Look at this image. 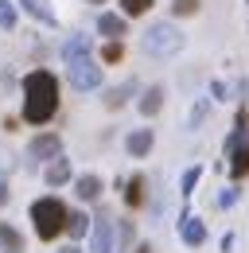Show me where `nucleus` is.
I'll return each instance as SVG.
<instances>
[{
    "label": "nucleus",
    "mask_w": 249,
    "mask_h": 253,
    "mask_svg": "<svg viewBox=\"0 0 249 253\" xmlns=\"http://www.w3.org/2000/svg\"><path fill=\"white\" fill-rule=\"evenodd\" d=\"M59 109V82L51 70H31L24 78V121L28 125H47Z\"/></svg>",
    "instance_id": "f257e3e1"
},
{
    "label": "nucleus",
    "mask_w": 249,
    "mask_h": 253,
    "mask_svg": "<svg viewBox=\"0 0 249 253\" xmlns=\"http://www.w3.org/2000/svg\"><path fill=\"white\" fill-rule=\"evenodd\" d=\"M66 218H70V211L62 207L55 195H43V199L31 203V222H35L39 242H55L62 230H66Z\"/></svg>",
    "instance_id": "f03ea898"
},
{
    "label": "nucleus",
    "mask_w": 249,
    "mask_h": 253,
    "mask_svg": "<svg viewBox=\"0 0 249 253\" xmlns=\"http://www.w3.org/2000/svg\"><path fill=\"white\" fill-rule=\"evenodd\" d=\"M140 47L152 55V59H167V55H179L183 51V32L175 24H152L148 32L140 35Z\"/></svg>",
    "instance_id": "7ed1b4c3"
},
{
    "label": "nucleus",
    "mask_w": 249,
    "mask_h": 253,
    "mask_svg": "<svg viewBox=\"0 0 249 253\" xmlns=\"http://www.w3.org/2000/svg\"><path fill=\"white\" fill-rule=\"evenodd\" d=\"M70 86H74V90H97V86H101V66L93 63V59L70 63Z\"/></svg>",
    "instance_id": "20e7f679"
},
{
    "label": "nucleus",
    "mask_w": 249,
    "mask_h": 253,
    "mask_svg": "<svg viewBox=\"0 0 249 253\" xmlns=\"http://www.w3.org/2000/svg\"><path fill=\"white\" fill-rule=\"evenodd\" d=\"M113 242H117L113 222H109V214L101 211V214L93 218V230H90V253H113Z\"/></svg>",
    "instance_id": "39448f33"
},
{
    "label": "nucleus",
    "mask_w": 249,
    "mask_h": 253,
    "mask_svg": "<svg viewBox=\"0 0 249 253\" xmlns=\"http://www.w3.org/2000/svg\"><path fill=\"white\" fill-rule=\"evenodd\" d=\"M28 156H31V160H59V156H62L59 132H39V136L28 144Z\"/></svg>",
    "instance_id": "423d86ee"
},
{
    "label": "nucleus",
    "mask_w": 249,
    "mask_h": 253,
    "mask_svg": "<svg viewBox=\"0 0 249 253\" xmlns=\"http://www.w3.org/2000/svg\"><path fill=\"white\" fill-rule=\"evenodd\" d=\"M179 238H183V246L199 250V246L207 242V226H203V218H195V214H183V218H179Z\"/></svg>",
    "instance_id": "0eeeda50"
},
{
    "label": "nucleus",
    "mask_w": 249,
    "mask_h": 253,
    "mask_svg": "<svg viewBox=\"0 0 249 253\" xmlns=\"http://www.w3.org/2000/svg\"><path fill=\"white\" fill-rule=\"evenodd\" d=\"M152 144H156V132L152 128H132L128 132V140H124V148H128V156H148L152 152Z\"/></svg>",
    "instance_id": "6e6552de"
},
{
    "label": "nucleus",
    "mask_w": 249,
    "mask_h": 253,
    "mask_svg": "<svg viewBox=\"0 0 249 253\" xmlns=\"http://www.w3.org/2000/svg\"><path fill=\"white\" fill-rule=\"evenodd\" d=\"M74 195H78V199H82V203H97V199H101V175H78V179H74Z\"/></svg>",
    "instance_id": "1a4fd4ad"
},
{
    "label": "nucleus",
    "mask_w": 249,
    "mask_h": 253,
    "mask_svg": "<svg viewBox=\"0 0 249 253\" xmlns=\"http://www.w3.org/2000/svg\"><path fill=\"white\" fill-rule=\"evenodd\" d=\"M62 59H66V63L90 59V35H70V39L62 43Z\"/></svg>",
    "instance_id": "9d476101"
},
{
    "label": "nucleus",
    "mask_w": 249,
    "mask_h": 253,
    "mask_svg": "<svg viewBox=\"0 0 249 253\" xmlns=\"http://www.w3.org/2000/svg\"><path fill=\"white\" fill-rule=\"evenodd\" d=\"M97 32L109 35V39H121L128 32V24H124V16H117V12H101L97 16Z\"/></svg>",
    "instance_id": "9b49d317"
},
{
    "label": "nucleus",
    "mask_w": 249,
    "mask_h": 253,
    "mask_svg": "<svg viewBox=\"0 0 249 253\" xmlns=\"http://www.w3.org/2000/svg\"><path fill=\"white\" fill-rule=\"evenodd\" d=\"M132 94H136V78H128V82H121V86L105 90V97H101V101H105V109H121Z\"/></svg>",
    "instance_id": "f8f14e48"
},
{
    "label": "nucleus",
    "mask_w": 249,
    "mask_h": 253,
    "mask_svg": "<svg viewBox=\"0 0 249 253\" xmlns=\"http://www.w3.org/2000/svg\"><path fill=\"white\" fill-rule=\"evenodd\" d=\"M43 179H47V187H62V183H70V160H51L47 164V171H43Z\"/></svg>",
    "instance_id": "ddd939ff"
},
{
    "label": "nucleus",
    "mask_w": 249,
    "mask_h": 253,
    "mask_svg": "<svg viewBox=\"0 0 249 253\" xmlns=\"http://www.w3.org/2000/svg\"><path fill=\"white\" fill-rule=\"evenodd\" d=\"M164 109V86H148L144 94H140V113L144 117H156Z\"/></svg>",
    "instance_id": "4468645a"
},
{
    "label": "nucleus",
    "mask_w": 249,
    "mask_h": 253,
    "mask_svg": "<svg viewBox=\"0 0 249 253\" xmlns=\"http://www.w3.org/2000/svg\"><path fill=\"white\" fill-rule=\"evenodd\" d=\"M24 4V12H31L39 24H47V28H55V8L47 4V0H20Z\"/></svg>",
    "instance_id": "2eb2a0df"
},
{
    "label": "nucleus",
    "mask_w": 249,
    "mask_h": 253,
    "mask_svg": "<svg viewBox=\"0 0 249 253\" xmlns=\"http://www.w3.org/2000/svg\"><path fill=\"white\" fill-rule=\"evenodd\" d=\"M124 203L136 211V207H144V175H132L128 183H124Z\"/></svg>",
    "instance_id": "dca6fc26"
},
{
    "label": "nucleus",
    "mask_w": 249,
    "mask_h": 253,
    "mask_svg": "<svg viewBox=\"0 0 249 253\" xmlns=\"http://www.w3.org/2000/svg\"><path fill=\"white\" fill-rule=\"evenodd\" d=\"M86 230H93V222L82 214V211H70V218H66V234L70 238H86Z\"/></svg>",
    "instance_id": "f3484780"
},
{
    "label": "nucleus",
    "mask_w": 249,
    "mask_h": 253,
    "mask_svg": "<svg viewBox=\"0 0 249 253\" xmlns=\"http://www.w3.org/2000/svg\"><path fill=\"white\" fill-rule=\"evenodd\" d=\"M230 175H234V179L249 175V148H238V152H230Z\"/></svg>",
    "instance_id": "a211bd4d"
},
{
    "label": "nucleus",
    "mask_w": 249,
    "mask_h": 253,
    "mask_svg": "<svg viewBox=\"0 0 249 253\" xmlns=\"http://www.w3.org/2000/svg\"><path fill=\"white\" fill-rule=\"evenodd\" d=\"M0 246H8V253H24V238L8 222H0Z\"/></svg>",
    "instance_id": "6ab92c4d"
},
{
    "label": "nucleus",
    "mask_w": 249,
    "mask_h": 253,
    "mask_svg": "<svg viewBox=\"0 0 249 253\" xmlns=\"http://www.w3.org/2000/svg\"><path fill=\"white\" fill-rule=\"evenodd\" d=\"M124 59V47H121V39H109L105 47H101V63H121Z\"/></svg>",
    "instance_id": "aec40b11"
},
{
    "label": "nucleus",
    "mask_w": 249,
    "mask_h": 253,
    "mask_svg": "<svg viewBox=\"0 0 249 253\" xmlns=\"http://www.w3.org/2000/svg\"><path fill=\"white\" fill-rule=\"evenodd\" d=\"M207 109H210V105H207V97H199V101L191 105V113H187V121H191V128H195V125H203V121H207Z\"/></svg>",
    "instance_id": "412c9836"
},
{
    "label": "nucleus",
    "mask_w": 249,
    "mask_h": 253,
    "mask_svg": "<svg viewBox=\"0 0 249 253\" xmlns=\"http://www.w3.org/2000/svg\"><path fill=\"white\" fill-rule=\"evenodd\" d=\"M0 28L4 32L16 28V4H8V0H0Z\"/></svg>",
    "instance_id": "4be33fe9"
},
{
    "label": "nucleus",
    "mask_w": 249,
    "mask_h": 253,
    "mask_svg": "<svg viewBox=\"0 0 249 253\" xmlns=\"http://www.w3.org/2000/svg\"><path fill=\"white\" fill-rule=\"evenodd\" d=\"M199 175H203L199 168H187L183 179H179V195H191V191H195V183H199Z\"/></svg>",
    "instance_id": "5701e85b"
},
{
    "label": "nucleus",
    "mask_w": 249,
    "mask_h": 253,
    "mask_svg": "<svg viewBox=\"0 0 249 253\" xmlns=\"http://www.w3.org/2000/svg\"><path fill=\"white\" fill-rule=\"evenodd\" d=\"M121 8H124V16H144L152 8V0H121Z\"/></svg>",
    "instance_id": "b1692460"
},
{
    "label": "nucleus",
    "mask_w": 249,
    "mask_h": 253,
    "mask_svg": "<svg viewBox=\"0 0 249 253\" xmlns=\"http://www.w3.org/2000/svg\"><path fill=\"white\" fill-rule=\"evenodd\" d=\"M171 12L175 16H195L199 12V0H171Z\"/></svg>",
    "instance_id": "393cba45"
},
{
    "label": "nucleus",
    "mask_w": 249,
    "mask_h": 253,
    "mask_svg": "<svg viewBox=\"0 0 249 253\" xmlns=\"http://www.w3.org/2000/svg\"><path fill=\"white\" fill-rule=\"evenodd\" d=\"M234 203H238V187H222L218 191V207H222V211H230Z\"/></svg>",
    "instance_id": "a878e982"
},
{
    "label": "nucleus",
    "mask_w": 249,
    "mask_h": 253,
    "mask_svg": "<svg viewBox=\"0 0 249 253\" xmlns=\"http://www.w3.org/2000/svg\"><path fill=\"white\" fill-rule=\"evenodd\" d=\"M117 238H121V246H128V242L136 238V226H132L128 218H121V226H117Z\"/></svg>",
    "instance_id": "bb28decb"
},
{
    "label": "nucleus",
    "mask_w": 249,
    "mask_h": 253,
    "mask_svg": "<svg viewBox=\"0 0 249 253\" xmlns=\"http://www.w3.org/2000/svg\"><path fill=\"white\" fill-rule=\"evenodd\" d=\"M210 94H214L218 101H226V97H230V90H226V82H210Z\"/></svg>",
    "instance_id": "cd10ccee"
},
{
    "label": "nucleus",
    "mask_w": 249,
    "mask_h": 253,
    "mask_svg": "<svg viewBox=\"0 0 249 253\" xmlns=\"http://www.w3.org/2000/svg\"><path fill=\"white\" fill-rule=\"evenodd\" d=\"M8 195H12V191H8V179H0V207L8 203Z\"/></svg>",
    "instance_id": "c85d7f7f"
},
{
    "label": "nucleus",
    "mask_w": 249,
    "mask_h": 253,
    "mask_svg": "<svg viewBox=\"0 0 249 253\" xmlns=\"http://www.w3.org/2000/svg\"><path fill=\"white\" fill-rule=\"evenodd\" d=\"M136 253H156V250L148 246V242H140V246H136Z\"/></svg>",
    "instance_id": "c756f323"
},
{
    "label": "nucleus",
    "mask_w": 249,
    "mask_h": 253,
    "mask_svg": "<svg viewBox=\"0 0 249 253\" xmlns=\"http://www.w3.org/2000/svg\"><path fill=\"white\" fill-rule=\"evenodd\" d=\"M59 253H82V250H78V246H66V250H59Z\"/></svg>",
    "instance_id": "7c9ffc66"
},
{
    "label": "nucleus",
    "mask_w": 249,
    "mask_h": 253,
    "mask_svg": "<svg viewBox=\"0 0 249 253\" xmlns=\"http://www.w3.org/2000/svg\"><path fill=\"white\" fill-rule=\"evenodd\" d=\"M86 4H105V0H86Z\"/></svg>",
    "instance_id": "2f4dec72"
}]
</instances>
